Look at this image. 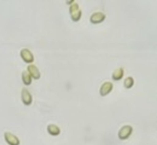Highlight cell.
Segmentation results:
<instances>
[{
  "mask_svg": "<svg viewBox=\"0 0 157 145\" xmlns=\"http://www.w3.org/2000/svg\"><path fill=\"white\" fill-rule=\"evenodd\" d=\"M69 12L73 21H78L82 15V11L77 3L73 2L69 7Z\"/></svg>",
  "mask_w": 157,
  "mask_h": 145,
  "instance_id": "1",
  "label": "cell"
},
{
  "mask_svg": "<svg viewBox=\"0 0 157 145\" xmlns=\"http://www.w3.org/2000/svg\"><path fill=\"white\" fill-rule=\"evenodd\" d=\"M5 141L9 145H19L20 140L15 135L9 131H6L4 135Z\"/></svg>",
  "mask_w": 157,
  "mask_h": 145,
  "instance_id": "2",
  "label": "cell"
},
{
  "mask_svg": "<svg viewBox=\"0 0 157 145\" xmlns=\"http://www.w3.org/2000/svg\"><path fill=\"white\" fill-rule=\"evenodd\" d=\"M132 131V128L130 125H124L119 130L118 137L121 139H126L131 134Z\"/></svg>",
  "mask_w": 157,
  "mask_h": 145,
  "instance_id": "3",
  "label": "cell"
},
{
  "mask_svg": "<svg viewBox=\"0 0 157 145\" xmlns=\"http://www.w3.org/2000/svg\"><path fill=\"white\" fill-rule=\"evenodd\" d=\"M20 55L22 59L26 63H31L34 61V56L32 52L26 48L22 49L20 50Z\"/></svg>",
  "mask_w": 157,
  "mask_h": 145,
  "instance_id": "4",
  "label": "cell"
},
{
  "mask_svg": "<svg viewBox=\"0 0 157 145\" xmlns=\"http://www.w3.org/2000/svg\"><path fill=\"white\" fill-rule=\"evenodd\" d=\"M21 100L24 104L26 105H29L31 103L33 100L32 95L27 88L25 87L22 88L21 92Z\"/></svg>",
  "mask_w": 157,
  "mask_h": 145,
  "instance_id": "5",
  "label": "cell"
},
{
  "mask_svg": "<svg viewBox=\"0 0 157 145\" xmlns=\"http://www.w3.org/2000/svg\"><path fill=\"white\" fill-rule=\"evenodd\" d=\"M113 88V84L111 82L106 81L104 82L100 87L99 93L101 95L105 96L108 94Z\"/></svg>",
  "mask_w": 157,
  "mask_h": 145,
  "instance_id": "6",
  "label": "cell"
},
{
  "mask_svg": "<svg viewBox=\"0 0 157 145\" xmlns=\"http://www.w3.org/2000/svg\"><path fill=\"white\" fill-rule=\"evenodd\" d=\"M105 18V15L101 12L93 13L90 17V21L93 23H98L102 22Z\"/></svg>",
  "mask_w": 157,
  "mask_h": 145,
  "instance_id": "7",
  "label": "cell"
},
{
  "mask_svg": "<svg viewBox=\"0 0 157 145\" xmlns=\"http://www.w3.org/2000/svg\"><path fill=\"white\" fill-rule=\"evenodd\" d=\"M27 69H28V72L31 75V76H32L34 79H37L40 77V71L37 68V66H35L34 65H33V64L29 65L27 67Z\"/></svg>",
  "mask_w": 157,
  "mask_h": 145,
  "instance_id": "8",
  "label": "cell"
},
{
  "mask_svg": "<svg viewBox=\"0 0 157 145\" xmlns=\"http://www.w3.org/2000/svg\"><path fill=\"white\" fill-rule=\"evenodd\" d=\"M124 70L122 68H118L114 70V71L112 72V78L114 80H119L121 79V77L123 76Z\"/></svg>",
  "mask_w": 157,
  "mask_h": 145,
  "instance_id": "9",
  "label": "cell"
},
{
  "mask_svg": "<svg viewBox=\"0 0 157 145\" xmlns=\"http://www.w3.org/2000/svg\"><path fill=\"white\" fill-rule=\"evenodd\" d=\"M21 77H22V80L25 85H29L31 83V81H32L31 76L27 71L26 70L23 71L21 74Z\"/></svg>",
  "mask_w": 157,
  "mask_h": 145,
  "instance_id": "10",
  "label": "cell"
},
{
  "mask_svg": "<svg viewBox=\"0 0 157 145\" xmlns=\"http://www.w3.org/2000/svg\"><path fill=\"white\" fill-rule=\"evenodd\" d=\"M47 130L50 134L52 135H57L59 134L60 130L59 128L54 124H50L47 127Z\"/></svg>",
  "mask_w": 157,
  "mask_h": 145,
  "instance_id": "11",
  "label": "cell"
},
{
  "mask_svg": "<svg viewBox=\"0 0 157 145\" xmlns=\"http://www.w3.org/2000/svg\"><path fill=\"white\" fill-rule=\"evenodd\" d=\"M134 84V79L131 77H127L125 78L124 80V85L126 88H129L130 87H131Z\"/></svg>",
  "mask_w": 157,
  "mask_h": 145,
  "instance_id": "12",
  "label": "cell"
}]
</instances>
